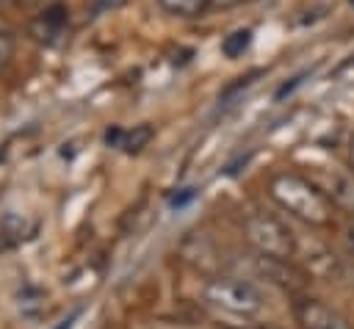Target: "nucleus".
<instances>
[{
	"label": "nucleus",
	"instance_id": "20e7f679",
	"mask_svg": "<svg viewBox=\"0 0 354 329\" xmlns=\"http://www.w3.org/2000/svg\"><path fill=\"white\" fill-rule=\"evenodd\" d=\"M293 315H296L299 329H351L348 321L337 310L310 296H301L293 301Z\"/></svg>",
	"mask_w": 354,
	"mask_h": 329
},
{
	"label": "nucleus",
	"instance_id": "6e6552de",
	"mask_svg": "<svg viewBox=\"0 0 354 329\" xmlns=\"http://www.w3.org/2000/svg\"><path fill=\"white\" fill-rule=\"evenodd\" d=\"M152 135H155V130H152L149 124H136L133 130H122V133H119L116 147H122L124 152H141V149L152 141Z\"/></svg>",
	"mask_w": 354,
	"mask_h": 329
},
{
	"label": "nucleus",
	"instance_id": "9d476101",
	"mask_svg": "<svg viewBox=\"0 0 354 329\" xmlns=\"http://www.w3.org/2000/svg\"><path fill=\"white\" fill-rule=\"evenodd\" d=\"M11 58H14V39L8 30L0 28V72L11 64Z\"/></svg>",
	"mask_w": 354,
	"mask_h": 329
},
{
	"label": "nucleus",
	"instance_id": "7ed1b4c3",
	"mask_svg": "<svg viewBox=\"0 0 354 329\" xmlns=\"http://www.w3.org/2000/svg\"><path fill=\"white\" fill-rule=\"evenodd\" d=\"M205 301L235 318H254L263 310L260 290L241 276H213L205 285Z\"/></svg>",
	"mask_w": 354,
	"mask_h": 329
},
{
	"label": "nucleus",
	"instance_id": "f8f14e48",
	"mask_svg": "<svg viewBox=\"0 0 354 329\" xmlns=\"http://www.w3.org/2000/svg\"><path fill=\"white\" fill-rule=\"evenodd\" d=\"M348 246H351V252H354V227L348 229Z\"/></svg>",
	"mask_w": 354,
	"mask_h": 329
},
{
	"label": "nucleus",
	"instance_id": "0eeeda50",
	"mask_svg": "<svg viewBox=\"0 0 354 329\" xmlns=\"http://www.w3.org/2000/svg\"><path fill=\"white\" fill-rule=\"evenodd\" d=\"M160 11L169 14V17H177V19H194V17H202L210 6V0H158Z\"/></svg>",
	"mask_w": 354,
	"mask_h": 329
},
{
	"label": "nucleus",
	"instance_id": "ddd939ff",
	"mask_svg": "<svg viewBox=\"0 0 354 329\" xmlns=\"http://www.w3.org/2000/svg\"><path fill=\"white\" fill-rule=\"evenodd\" d=\"M69 326H72V318H69V321H64V323H61L58 329H69Z\"/></svg>",
	"mask_w": 354,
	"mask_h": 329
},
{
	"label": "nucleus",
	"instance_id": "1a4fd4ad",
	"mask_svg": "<svg viewBox=\"0 0 354 329\" xmlns=\"http://www.w3.org/2000/svg\"><path fill=\"white\" fill-rule=\"evenodd\" d=\"M249 44H252V30H249V28H241V30L224 36L221 53H224L227 58H238V55H243V50H246Z\"/></svg>",
	"mask_w": 354,
	"mask_h": 329
},
{
	"label": "nucleus",
	"instance_id": "423d86ee",
	"mask_svg": "<svg viewBox=\"0 0 354 329\" xmlns=\"http://www.w3.org/2000/svg\"><path fill=\"white\" fill-rule=\"evenodd\" d=\"M66 22H69V11H66L64 6H50V8H44V11L30 22V36H33L36 41L50 44V41H55V39L64 33Z\"/></svg>",
	"mask_w": 354,
	"mask_h": 329
},
{
	"label": "nucleus",
	"instance_id": "f257e3e1",
	"mask_svg": "<svg viewBox=\"0 0 354 329\" xmlns=\"http://www.w3.org/2000/svg\"><path fill=\"white\" fill-rule=\"evenodd\" d=\"M268 194L282 210H288L290 216H296L304 224L324 227L332 218V202L324 196V191L313 180H307L296 171L274 174L268 180Z\"/></svg>",
	"mask_w": 354,
	"mask_h": 329
},
{
	"label": "nucleus",
	"instance_id": "39448f33",
	"mask_svg": "<svg viewBox=\"0 0 354 329\" xmlns=\"http://www.w3.org/2000/svg\"><path fill=\"white\" fill-rule=\"evenodd\" d=\"M318 188L324 191V196L329 202H335L337 207H343L346 213L354 216V174H346V171L324 174Z\"/></svg>",
	"mask_w": 354,
	"mask_h": 329
},
{
	"label": "nucleus",
	"instance_id": "2eb2a0df",
	"mask_svg": "<svg viewBox=\"0 0 354 329\" xmlns=\"http://www.w3.org/2000/svg\"><path fill=\"white\" fill-rule=\"evenodd\" d=\"M243 3H252V0H243Z\"/></svg>",
	"mask_w": 354,
	"mask_h": 329
},
{
	"label": "nucleus",
	"instance_id": "9b49d317",
	"mask_svg": "<svg viewBox=\"0 0 354 329\" xmlns=\"http://www.w3.org/2000/svg\"><path fill=\"white\" fill-rule=\"evenodd\" d=\"M348 160H351V169H354V135L348 138Z\"/></svg>",
	"mask_w": 354,
	"mask_h": 329
},
{
	"label": "nucleus",
	"instance_id": "f03ea898",
	"mask_svg": "<svg viewBox=\"0 0 354 329\" xmlns=\"http://www.w3.org/2000/svg\"><path fill=\"white\" fill-rule=\"evenodd\" d=\"M243 235L249 246L268 260H290L296 254V235L271 213L252 210L243 218Z\"/></svg>",
	"mask_w": 354,
	"mask_h": 329
},
{
	"label": "nucleus",
	"instance_id": "dca6fc26",
	"mask_svg": "<svg viewBox=\"0 0 354 329\" xmlns=\"http://www.w3.org/2000/svg\"><path fill=\"white\" fill-rule=\"evenodd\" d=\"M351 3H354V0H351Z\"/></svg>",
	"mask_w": 354,
	"mask_h": 329
},
{
	"label": "nucleus",
	"instance_id": "4468645a",
	"mask_svg": "<svg viewBox=\"0 0 354 329\" xmlns=\"http://www.w3.org/2000/svg\"><path fill=\"white\" fill-rule=\"evenodd\" d=\"M11 3H17V0H0V6H11Z\"/></svg>",
	"mask_w": 354,
	"mask_h": 329
}]
</instances>
